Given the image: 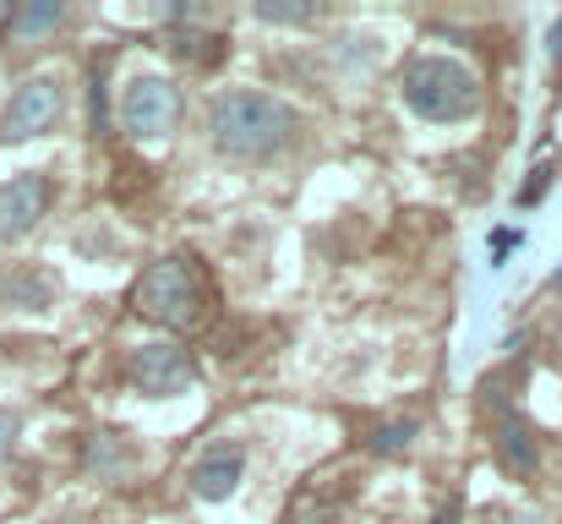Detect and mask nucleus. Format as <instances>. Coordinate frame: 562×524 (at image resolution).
Instances as JSON below:
<instances>
[{
    "instance_id": "obj_9",
    "label": "nucleus",
    "mask_w": 562,
    "mask_h": 524,
    "mask_svg": "<svg viewBox=\"0 0 562 524\" xmlns=\"http://www.w3.org/2000/svg\"><path fill=\"white\" fill-rule=\"evenodd\" d=\"M497 454H503V470H514V476H536V465H541V454H536L525 421H503V432H497Z\"/></svg>"
},
{
    "instance_id": "obj_12",
    "label": "nucleus",
    "mask_w": 562,
    "mask_h": 524,
    "mask_svg": "<svg viewBox=\"0 0 562 524\" xmlns=\"http://www.w3.org/2000/svg\"><path fill=\"white\" fill-rule=\"evenodd\" d=\"M224 33H181L176 38V55H187V60H196V66H218L224 60Z\"/></svg>"
},
{
    "instance_id": "obj_7",
    "label": "nucleus",
    "mask_w": 562,
    "mask_h": 524,
    "mask_svg": "<svg viewBox=\"0 0 562 524\" xmlns=\"http://www.w3.org/2000/svg\"><path fill=\"white\" fill-rule=\"evenodd\" d=\"M240 476H246V448H240V443H213V448L196 454L187 481H191V498L224 503V498L240 487Z\"/></svg>"
},
{
    "instance_id": "obj_6",
    "label": "nucleus",
    "mask_w": 562,
    "mask_h": 524,
    "mask_svg": "<svg viewBox=\"0 0 562 524\" xmlns=\"http://www.w3.org/2000/svg\"><path fill=\"white\" fill-rule=\"evenodd\" d=\"M60 110H66L60 82H55V77H27V82L11 93L5 115H0V148H5V143H27V137L49 132V126L60 121Z\"/></svg>"
},
{
    "instance_id": "obj_8",
    "label": "nucleus",
    "mask_w": 562,
    "mask_h": 524,
    "mask_svg": "<svg viewBox=\"0 0 562 524\" xmlns=\"http://www.w3.org/2000/svg\"><path fill=\"white\" fill-rule=\"evenodd\" d=\"M49 208V180L44 175H11L0 186V241H22Z\"/></svg>"
},
{
    "instance_id": "obj_18",
    "label": "nucleus",
    "mask_w": 562,
    "mask_h": 524,
    "mask_svg": "<svg viewBox=\"0 0 562 524\" xmlns=\"http://www.w3.org/2000/svg\"><path fill=\"white\" fill-rule=\"evenodd\" d=\"M453 514H459V509L448 503V509H442V514H437V520H431V524H453Z\"/></svg>"
},
{
    "instance_id": "obj_5",
    "label": "nucleus",
    "mask_w": 562,
    "mask_h": 524,
    "mask_svg": "<svg viewBox=\"0 0 562 524\" xmlns=\"http://www.w3.org/2000/svg\"><path fill=\"white\" fill-rule=\"evenodd\" d=\"M126 382L148 399H176L196 382V360H191L181 345L170 339H154V345H137L132 360H126Z\"/></svg>"
},
{
    "instance_id": "obj_3",
    "label": "nucleus",
    "mask_w": 562,
    "mask_h": 524,
    "mask_svg": "<svg viewBox=\"0 0 562 524\" xmlns=\"http://www.w3.org/2000/svg\"><path fill=\"white\" fill-rule=\"evenodd\" d=\"M404 104L431 126H453L481 110V82L470 66H459L448 55H420L404 71Z\"/></svg>"
},
{
    "instance_id": "obj_19",
    "label": "nucleus",
    "mask_w": 562,
    "mask_h": 524,
    "mask_svg": "<svg viewBox=\"0 0 562 524\" xmlns=\"http://www.w3.org/2000/svg\"><path fill=\"white\" fill-rule=\"evenodd\" d=\"M514 524H541V520H514Z\"/></svg>"
},
{
    "instance_id": "obj_10",
    "label": "nucleus",
    "mask_w": 562,
    "mask_h": 524,
    "mask_svg": "<svg viewBox=\"0 0 562 524\" xmlns=\"http://www.w3.org/2000/svg\"><path fill=\"white\" fill-rule=\"evenodd\" d=\"M132 465H137V454H132L115 432H99V437L88 443V470H93V476H126Z\"/></svg>"
},
{
    "instance_id": "obj_1",
    "label": "nucleus",
    "mask_w": 562,
    "mask_h": 524,
    "mask_svg": "<svg viewBox=\"0 0 562 524\" xmlns=\"http://www.w3.org/2000/svg\"><path fill=\"white\" fill-rule=\"evenodd\" d=\"M295 110L273 93H257V88H229L213 99L207 110V137L224 159H240V165H262L273 159L290 137H295Z\"/></svg>"
},
{
    "instance_id": "obj_4",
    "label": "nucleus",
    "mask_w": 562,
    "mask_h": 524,
    "mask_svg": "<svg viewBox=\"0 0 562 524\" xmlns=\"http://www.w3.org/2000/svg\"><path fill=\"white\" fill-rule=\"evenodd\" d=\"M181 115H187V99H181V88H176L170 77H159V71L132 77L126 93H121V126H126V137H137V143L170 137V132L181 126Z\"/></svg>"
},
{
    "instance_id": "obj_17",
    "label": "nucleus",
    "mask_w": 562,
    "mask_h": 524,
    "mask_svg": "<svg viewBox=\"0 0 562 524\" xmlns=\"http://www.w3.org/2000/svg\"><path fill=\"white\" fill-rule=\"evenodd\" d=\"M552 60H558V71H562V16H558V27H552Z\"/></svg>"
},
{
    "instance_id": "obj_2",
    "label": "nucleus",
    "mask_w": 562,
    "mask_h": 524,
    "mask_svg": "<svg viewBox=\"0 0 562 524\" xmlns=\"http://www.w3.org/2000/svg\"><path fill=\"white\" fill-rule=\"evenodd\" d=\"M207 301H213V290H207L196 257H187V252H170V257L148 263L137 290H132V306L159 328H196Z\"/></svg>"
},
{
    "instance_id": "obj_14",
    "label": "nucleus",
    "mask_w": 562,
    "mask_h": 524,
    "mask_svg": "<svg viewBox=\"0 0 562 524\" xmlns=\"http://www.w3.org/2000/svg\"><path fill=\"white\" fill-rule=\"evenodd\" d=\"M262 22H312L317 16V5H279V0H257L251 5Z\"/></svg>"
},
{
    "instance_id": "obj_11",
    "label": "nucleus",
    "mask_w": 562,
    "mask_h": 524,
    "mask_svg": "<svg viewBox=\"0 0 562 524\" xmlns=\"http://www.w3.org/2000/svg\"><path fill=\"white\" fill-rule=\"evenodd\" d=\"M66 22V5H55V0H44V5H16L11 11V38H44L49 27H60Z\"/></svg>"
},
{
    "instance_id": "obj_13",
    "label": "nucleus",
    "mask_w": 562,
    "mask_h": 524,
    "mask_svg": "<svg viewBox=\"0 0 562 524\" xmlns=\"http://www.w3.org/2000/svg\"><path fill=\"white\" fill-rule=\"evenodd\" d=\"M415 437H420V421H415V415L387 421V426H376V432H372V454H404Z\"/></svg>"
},
{
    "instance_id": "obj_16",
    "label": "nucleus",
    "mask_w": 562,
    "mask_h": 524,
    "mask_svg": "<svg viewBox=\"0 0 562 524\" xmlns=\"http://www.w3.org/2000/svg\"><path fill=\"white\" fill-rule=\"evenodd\" d=\"M547 175H552V170H536V180H530V186H525V202H536V197H541V191H547Z\"/></svg>"
},
{
    "instance_id": "obj_15",
    "label": "nucleus",
    "mask_w": 562,
    "mask_h": 524,
    "mask_svg": "<svg viewBox=\"0 0 562 524\" xmlns=\"http://www.w3.org/2000/svg\"><path fill=\"white\" fill-rule=\"evenodd\" d=\"M16 432H22V421H16V410H0V465L11 459V448H16Z\"/></svg>"
}]
</instances>
